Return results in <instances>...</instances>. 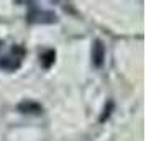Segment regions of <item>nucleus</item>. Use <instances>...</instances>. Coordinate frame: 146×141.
Listing matches in <instances>:
<instances>
[{"instance_id": "f03ea898", "label": "nucleus", "mask_w": 146, "mask_h": 141, "mask_svg": "<svg viewBox=\"0 0 146 141\" xmlns=\"http://www.w3.org/2000/svg\"><path fill=\"white\" fill-rule=\"evenodd\" d=\"M105 59V46L100 40H95L92 43V64L94 67H102Z\"/></svg>"}, {"instance_id": "f257e3e1", "label": "nucleus", "mask_w": 146, "mask_h": 141, "mask_svg": "<svg viewBox=\"0 0 146 141\" xmlns=\"http://www.w3.org/2000/svg\"><path fill=\"white\" fill-rule=\"evenodd\" d=\"M31 7L28 10L27 20L30 23H56L58 17L53 12H46V10H40L35 3H30Z\"/></svg>"}, {"instance_id": "39448f33", "label": "nucleus", "mask_w": 146, "mask_h": 141, "mask_svg": "<svg viewBox=\"0 0 146 141\" xmlns=\"http://www.w3.org/2000/svg\"><path fill=\"white\" fill-rule=\"evenodd\" d=\"M54 59H56V53H54L53 49H48V51H44V53L41 54V66L49 69L51 64L54 62Z\"/></svg>"}, {"instance_id": "423d86ee", "label": "nucleus", "mask_w": 146, "mask_h": 141, "mask_svg": "<svg viewBox=\"0 0 146 141\" xmlns=\"http://www.w3.org/2000/svg\"><path fill=\"white\" fill-rule=\"evenodd\" d=\"M113 108V103L112 102H108V105L105 107V110H104V115L100 117V121H105L107 118H108V115H110V110Z\"/></svg>"}, {"instance_id": "20e7f679", "label": "nucleus", "mask_w": 146, "mask_h": 141, "mask_svg": "<svg viewBox=\"0 0 146 141\" xmlns=\"http://www.w3.org/2000/svg\"><path fill=\"white\" fill-rule=\"evenodd\" d=\"M20 67V59L17 58V56H5V58H0V69H3V71H8V72H12L15 69H18Z\"/></svg>"}, {"instance_id": "7ed1b4c3", "label": "nucleus", "mask_w": 146, "mask_h": 141, "mask_svg": "<svg viewBox=\"0 0 146 141\" xmlns=\"http://www.w3.org/2000/svg\"><path fill=\"white\" fill-rule=\"evenodd\" d=\"M18 112L21 113H28V115H41L43 113V107H41L38 102H33V100H23L20 102L18 105Z\"/></svg>"}]
</instances>
